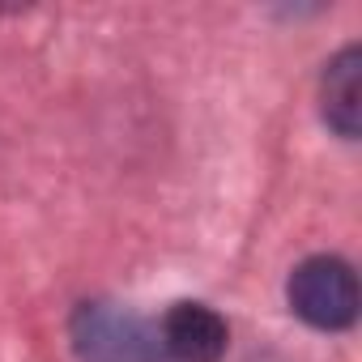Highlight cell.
<instances>
[{
  "label": "cell",
  "mask_w": 362,
  "mask_h": 362,
  "mask_svg": "<svg viewBox=\"0 0 362 362\" xmlns=\"http://www.w3.org/2000/svg\"><path fill=\"white\" fill-rule=\"evenodd\" d=\"M73 349L81 362H166L158 324L115 303H86L73 315Z\"/></svg>",
  "instance_id": "1"
},
{
  "label": "cell",
  "mask_w": 362,
  "mask_h": 362,
  "mask_svg": "<svg viewBox=\"0 0 362 362\" xmlns=\"http://www.w3.org/2000/svg\"><path fill=\"white\" fill-rule=\"evenodd\" d=\"M290 307L311 328L337 332L358 320V277L337 256H311L290 273Z\"/></svg>",
  "instance_id": "2"
},
{
  "label": "cell",
  "mask_w": 362,
  "mask_h": 362,
  "mask_svg": "<svg viewBox=\"0 0 362 362\" xmlns=\"http://www.w3.org/2000/svg\"><path fill=\"white\" fill-rule=\"evenodd\" d=\"M226 320L205 303H175L158 324V345L166 362H218L226 354Z\"/></svg>",
  "instance_id": "3"
},
{
  "label": "cell",
  "mask_w": 362,
  "mask_h": 362,
  "mask_svg": "<svg viewBox=\"0 0 362 362\" xmlns=\"http://www.w3.org/2000/svg\"><path fill=\"white\" fill-rule=\"evenodd\" d=\"M320 98H324V119L332 124V132L354 141L362 128V47L358 43L341 47L328 60Z\"/></svg>",
  "instance_id": "4"
}]
</instances>
